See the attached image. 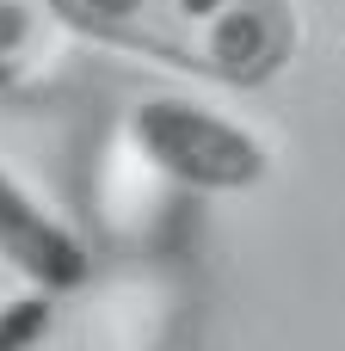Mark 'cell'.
Here are the masks:
<instances>
[{
    "label": "cell",
    "instance_id": "cell-2",
    "mask_svg": "<svg viewBox=\"0 0 345 351\" xmlns=\"http://www.w3.org/2000/svg\"><path fill=\"white\" fill-rule=\"evenodd\" d=\"M123 154L179 191H253L272 173V148L228 111L198 99H142L123 117Z\"/></svg>",
    "mask_w": 345,
    "mask_h": 351
},
{
    "label": "cell",
    "instance_id": "cell-1",
    "mask_svg": "<svg viewBox=\"0 0 345 351\" xmlns=\"http://www.w3.org/2000/svg\"><path fill=\"white\" fill-rule=\"evenodd\" d=\"M49 19L93 49L154 62L216 93H259L302 56L296 0H43Z\"/></svg>",
    "mask_w": 345,
    "mask_h": 351
},
{
    "label": "cell",
    "instance_id": "cell-3",
    "mask_svg": "<svg viewBox=\"0 0 345 351\" xmlns=\"http://www.w3.org/2000/svg\"><path fill=\"white\" fill-rule=\"evenodd\" d=\"M0 265H12L31 290L43 296H68L86 284L93 259L80 247V234L25 185L0 167Z\"/></svg>",
    "mask_w": 345,
    "mask_h": 351
},
{
    "label": "cell",
    "instance_id": "cell-4",
    "mask_svg": "<svg viewBox=\"0 0 345 351\" xmlns=\"http://www.w3.org/2000/svg\"><path fill=\"white\" fill-rule=\"evenodd\" d=\"M74 37L49 19L43 0H0V99H25L56 80Z\"/></svg>",
    "mask_w": 345,
    "mask_h": 351
},
{
    "label": "cell",
    "instance_id": "cell-5",
    "mask_svg": "<svg viewBox=\"0 0 345 351\" xmlns=\"http://www.w3.org/2000/svg\"><path fill=\"white\" fill-rule=\"evenodd\" d=\"M56 321V296L43 290H25L12 302H0V351H31Z\"/></svg>",
    "mask_w": 345,
    "mask_h": 351
}]
</instances>
